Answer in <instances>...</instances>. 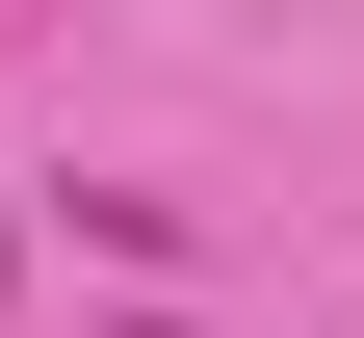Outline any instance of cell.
<instances>
[{
    "instance_id": "1",
    "label": "cell",
    "mask_w": 364,
    "mask_h": 338,
    "mask_svg": "<svg viewBox=\"0 0 364 338\" xmlns=\"http://www.w3.org/2000/svg\"><path fill=\"white\" fill-rule=\"evenodd\" d=\"M0 260H26V208H0Z\"/></svg>"
}]
</instances>
